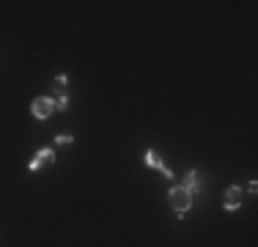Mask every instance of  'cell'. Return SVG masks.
Segmentation results:
<instances>
[{
  "mask_svg": "<svg viewBox=\"0 0 258 247\" xmlns=\"http://www.w3.org/2000/svg\"><path fill=\"white\" fill-rule=\"evenodd\" d=\"M168 200H170V206H173V212H176L179 220L187 217L190 206H193V195H190L182 184H173V187L168 189Z\"/></svg>",
  "mask_w": 258,
  "mask_h": 247,
  "instance_id": "6da1fadb",
  "label": "cell"
},
{
  "mask_svg": "<svg viewBox=\"0 0 258 247\" xmlns=\"http://www.w3.org/2000/svg\"><path fill=\"white\" fill-rule=\"evenodd\" d=\"M182 187L187 189L193 198H195V192H200V176H198V171H195V168H190V171L184 173V184H182Z\"/></svg>",
  "mask_w": 258,
  "mask_h": 247,
  "instance_id": "5b68a950",
  "label": "cell"
},
{
  "mask_svg": "<svg viewBox=\"0 0 258 247\" xmlns=\"http://www.w3.org/2000/svg\"><path fill=\"white\" fill-rule=\"evenodd\" d=\"M143 162H146V168H151V171H162V168H165V159L159 157L157 148H146V154H143Z\"/></svg>",
  "mask_w": 258,
  "mask_h": 247,
  "instance_id": "8992f818",
  "label": "cell"
},
{
  "mask_svg": "<svg viewBox=\"0 0 258 247\" xmlns=\"http://www.w3.org/2000/svg\"><path fill=\"white\" fill-rule=\"evenodd\" d=\"M69 85H71V77L69 74H58L53 80V91H55V94H66V91H69Z\"/></svg>",
  "mask_w": 258,
  "mask_h": 247,
  "instance_id": "52a82bcc",
  "label": "cell"
},
{
  "mask_svg": "<svg viewBox=\"0 0 258 247\" xmlns=\"http://www.w3.org/2000/svg\"><path fill=\"white\" fill-rule=\"evenodd\" d=\"M53 113H55V96H36L30 102V116L36 121H47Z\"/></svg>",
  "mask_w": 258,
  "mask_h": 247,
  "instance_id": "7a4b0ae2",
  "label": "cell"
},
{
  "mask_svg": "<svg viewBox=\"0 0 258 247\" xmlns=\"http://www.w3.org/2000/svg\"><path fill=\"white\" fill-rule=\"evenodd\" d=\"M159 173H162V176L168 179V182H173V171H170L168 165H165V168H162V171H159Z\"/></svg>",
  "mask_w": 258,
  "mask_h": 247,
  "instance_id": "30bf717a",
  "label": "cell"
},
{
  "mask_svg": "<svg viewBox=\"0 0 258 247\" xmlns=\"http://www.w3.org/2000/svg\"><path fill=\"white\" fill-rule=\"evenodd\" d=\"M69 107H71L69 94H58V96H55V110H58V113H66Z\"/></svg>",
  "mask_w": 258,
  "mask_h": 247,
  "instance_id": "ba28073f",
  "label": "cell"
},
{
  "mask_svg": "<svg viewBox=\"0 0 258 247\" xmlns=\"http://www.w3.org/2000/svg\"><path fill=\"white\" fill-rule=\"evenodd\" d=\"M247 189H250V195H256V192H258V182H256V179H250V184H247Z\"/></svg>",
  "mask_w": 258,
  "mask_h": 247,
  "instance_id": "8fae6325",
  "label": "cell"
},
{
  "mask_svg": "<svg viewBox=\"0 0 258 247\" xmlns=\"http://www.w3.org/2000/svg\"><path fill=\"white\" fill-rule=\"evenodd\" d=\"M71 143H74V135H69V132L55 135V146H71Z\"/></svg>",
  "mask_w": 258,
  "mask_h": 247,
  "instance_id": "9c48e42d",
  "label": "cell"
},
{
  "mask_svg": "<svg viewBox=\"0 0 258 247\" xmlns=\"http://www.w3.org/2000/svg\"><path fill=\"white\" fill-rule=\"evenodd\" d=\"M41 165H55V148H50V146L36 148V154L30 157V162H28V171L36 173V171H41Z\"/></svg>",
  "mask_w": 258,
  "mask_h": 247,
  "instance_id": "277c9868",
  "label": "cell"
},
{
  "mask_svg": "<svg viewBox=\"0 0 258 247\" xmlns=\"http://www.w3.org/2000/svg\"><path fill=\"white\" fill-rule=\"evenodd\" d=\"M245 206V192H242L239 184H231L228 189H225L223 195V209L225 212H236V209H242Z\"/></svg>",
  "mask_w": 258,
  "mask_h": 247,
  "instance_id": "3957f363",
  "label": "cell"
}]
</instances>
